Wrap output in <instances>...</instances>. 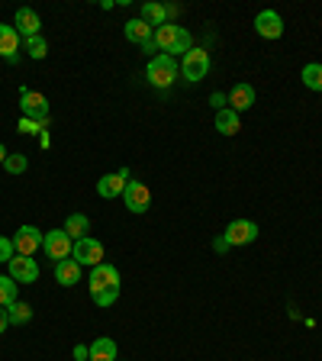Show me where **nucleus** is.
<instances>
[{
	"label": "nucleus",
	"mask_w": 322,
	"mask_h": 361,
	"mask_svg": "<svg viewBox=\"0 0 322 361\" xmlns=\"http://www.w3.org/2000/svg\"><path fill=\"white\" fill-rule=\"evenodd\" d=\"M155 42L158 49L165 55H174V59H184V55L194 49V36H190L184 26H174V23H165V26H158L155 30Z\"/></svg>",
	"instance_id": "nucleus-1"
},
{
	"label": "nucleus",
	"mask_w": 322,
	"mask_h": 361,
	"mask_svg": "<svg viewBox=\"0 0 322 361\" xmlns=\"http://www.w3.org/2000/svg\"><path fill=\"white\" fill-rule=\"evenodd\" d=\"M145 78H149L151 87L168 90L180 78V61L174 59V55H165V52L155 55V59L149 61V68H145Z\"/></svg>",
	"instance_id": "nucleus-2"
},
{
	"label": "nucleus",
	"mask_w": 322,
	"mask_h": 361,
	"mask_svg": "<svg viewBox=\"0 0 322 361\" xmlns=\"http://www.w3.org/2000/svg\"><path fill=\"white\" fill-rule=\"evenodd\" d=\"M206 75H210V52L194 45V49L180 59V78L187 84H200Z\"/></svg>",
	"instance_id": "nucleus-3"
},
{
	"label": "nucleus",
	"mask_w": 322,
	"mask_h": 361,
	"mask_svg": "<svg viewBox=\"0 0 322 361\" xmlns=\"http://www.w3.org/2000/svg\"><path fill=\"white\" fill-rule=\"evenodd\" d=\"M123 203H126V210L135 213V216H142V213H149L151 207V190L145 188L142 180H129L126 190H123Z\"/></svg>",
	"instance_id": "nucleus-4"
},
{
	"label": "nucleus",
	"mask_w": 322,
	"mask_h": 361,
	"mask_svg": "<svg viewBox=\"0 0 322 361\" xmlns=\"http://www.w3.org/2000/svg\"><path fill=\"white\" fill-rule=\"evenodd\" d=\"M20 106L23 113H26V120H36L39 126H49V100L42 97V94H36V90H20Z\"/></svg>",
	"instance_id": "nucleus-5"
},
{
	"label": "nucleus",
	"mask_w": 322,
	"mask_h": 361,
	"mask_svg": "<svg viewBox=\"0 0 322 361\" xmlns=\"http://www.w3.org/2000/svg\"><path fill=\"white\" fill-rule=\"evenodd\" d=\"M71 248H75V239L65 233V229H52V233H45L42 239V252L52 262H61V258H71Z\"/></svg>",
	"instance_id": "nucleus-6"
},
{
	"label": "nucleus",
	"mask_w": 322,
	"mask_h": 361,
	"mask_svg": "<svg viewBox=\"0 0 322 361\" xmlns=\"http://www.w3.org/2000/svg\"><path fill=\"white\" fill-rule=\"evenodd\" d=\"M71 258H75L78 264H87V268H97V264H104V245H100L97 239H78L75 248H71Z\"/></svg>",
	"instance_id": "nucleus-7"
},
{
	"label": "nucleus",
	"mask_w": 322,
	"mask_h": 361,
	"mask_svg": "<svg viewBox=\"0 0 322 361\" xmlns=\"http://www.w3.org/2000/svg\"><path fill=\"white\" fill-rule=\"evenodd\" d=\"M7 274L16 281V284H36L39 281V264L32 262L30 255H13L7 262Z\"/></svg>",
	"instance_id": "nucleus-8"
},
{
	"label": "nucleus",
	"mask_w": 322,
	"mask_h": 361,
	"mask_svg": "<svg viewBox=\"0 0 322 361\" xmlns=\"http://www.w3.org/2000/svg\"><path fill=\"white\" fill-rule=\"evenodd\" d=\"M42 239H45V233H39L36 226H20L13 233V245H16V255H36L39 248H42Z\"/></svg>",
	"instance_id": "nucleus-9"
},
{
	"label": "nucleus",
	"mask_w": 322,
	"mask_h": 361,
	"mask_svg": "<svg viewBox=\"0 0 322 361\" xmlns=\"http://www.w3.org/2000/svg\"><path fill=\"white\" fill-rule=\"evenodd\" d=\"M223 235L229 245H252L258 239V223H252V219H233V223L225 226Z\"/></svg>",
	"instance_id": "nucleus-10"
},
{
	"label": "nucleus",
	"mask_w": 322,
	"mask_h": 361,
	"mask_svg": "<svg viewBox=\"0 0 322 361\" xmlns=\"http://www.w3.org/2000/svg\"><path fill=\"white\" fill-rule=\"evenodd\" d=\"M129 180H132V171H129V168H120L116 174H104V178L97 180V194L104 197V200L123 197V190H126Z\"/></svg>",
	"instance_id": "nucleus-11"
},
{
	"label": "nucleus",
	"mask_w": 322,
	"mask_h": 361,
	"mask_svg": "<svg viewBox=\"0 0 322 361\" xmlns=\"http://www.w3.org/2000/svg\"><path fill=\"white\" fill-rule=\"evenodd\" d=\"M255 32L261 39H280L284 36V20H280L278 10H261L255 16Z\"/></svg>",
	"instance_id": "nucleus-12"
},
{
	"label": "nucleus",
	"mask_w": 322,
	"mask_h": 361,
	"mask_svg": "<svg viewBox=\"0 0 322 361\" xmlns=\"http://www.w3.org/2000/svg\"><path fill=\"white\" fill-rule=\"evenodd\" d=\"M87 287H90V293H94V290H106V287H120V271L113 268L110 262L97 264V268H90Z\"/></svg>",
	"instance_id": "nucleus-13"
},
{
	"label": "nucleus",
	"mask_w": 322,
	"mask_h": 361,
	"mask_svg": "<svg viewBox=\"0 0 322 361\" xmlns=\"http://www.w3.org/2000/svg\"><path fill=\"white\" fill-rule=\"evenodd\" d=\"M13 30L20 32V39H32V36H42V20H39L36 10L30 7H20L16 10V20H13Z\"/></svg>",
	"instance_id": "nucleus-14"
},
{
	"label": "nucleus",
	"mask_w": 322,
	"mask_h": 361,
	"mask_svg": "<svg viewBox=\"0 0 322 361\" xmlns=\"http://www.w3.org/2000/svg\"><path fill=\"white\" fill-rule=\"evenodd\" d=\"M55 284H61V287L81 284V264H78L75 258H61V262H55Z\"/></svg>",
	"instance_id": "nucleus-15"
},
{
	"label": "nucleus",
	"mask_w": 322,
	"mask_h": 361,
	"mask_svg": "<svg viewBox=\"0 0 322 361\" xmlns=\"http://www.w3.org/2000/svg\"><path fill=\"white\" fill-rule=\"evenodd\" d=\"M255 106V87L252 84H235L233 90H229V110L235 113H245Z\"/></svg>",
	"instance_id": "nucleus-16"
},
{
	"label": "nucleus",
	"mask_w": 322,
	"mask_h": 361,
	"mask_svg": "<svg viewBox=\"0 0 322 361\" xmlns=\"http://www.w3.org/2000/svg\"><path fill=\"white\" fill-rule=\"evenodd\" d=\"M20 32L13 30V26H7V23H0V55L10 61H20Z\"/></svg>",
	"instance_id": "nucleus-17"
},
{
	"label": "nucleus",
	"mask_w": 322,
	"mask_h": 361,
	"mask_svg": "<svg viewBox=\"0 0 322 361\" xmlns=\"http://www.w3.org/2000/svg\"><path fill=\"white\" fill-rule=\"evenodd\" d=\"M123 32H126V39L129 42H135V45H145L151 36H155V30H151L142 16H139V20H129L126 26H123Z\"/></svg>",
	"instance_id": "nucleus-18"
},
{
	"label": "nucleus",
	"mask_w": 322,
	"mask_h": 361,
	"mask_svg": "<svg viewBox=\"0 0 322 361\" xmlns=\"http://www.w3.org/2000/svg\"><path fill=\"white\" fill-rule=\"evenodd\" d=\"M87 361H116V342L110 336H100L90 342V358Z\"/></svg>",
	"instance_id": "nucleus-19"
},
{
	"label": "nucleus",
	"mask_w": 322,
	"mask_h": 361,
	"mask_svg": "<svg viewBox=\"0 0 322 361\" xmlns=\"http://www.w3.org/2000/svg\"><path fill=\"white\" fill-rule=\"evenodd\" d=\"M61 229H65L68 235H71V239H87V233H90V219L84 216V213H71V216L65 219V226H61Z\"/></svg>",
	"instance_id": "nucleus-20"
},
{
	"label": "nucleus",
	"mask_w": 322,
	"mask_h": 361,
	"mask_svg": "<svg viewBox=\"0 0 322 361\" xmlns=\"http://www.w3.org/2000/svg\"><path fill=\"white\" fill-rule=\"evenodd\" d=\"M216 129L223 135H235L242 129V120H239V113L235 110H229V106H225V110H219L216 113Z\"/></svg>",
	"instance_id": "nucleus-21"
},
{
	"label": "nucleus",
	"mask_w": 322,
	"mask_h": 361,
	"mask_svg": "<svg viewBox=\"0 0 322 361\" xmlns=\"http://www.w3.org/2000/svg\"><path fill=\"white\" fill-rule=\"evenodd\" d=\"M142 20L149 23L151 30H158V26H165V23H168L165 4H142Z\"/></svg>",
	"instance_id": "nucleus-22"
},
{
	"label": "nucleus",
	"mask_w": 322,
	"mask_h": 361,
	"mask_svg": "<svg viewBox=\"0 0 322 361\" xmlns=\"http://www.w3.org/2000/svg\"><path fill=\"white\" fill-rule=\"evenodd\" d=\"M7 310V319H10V326H26L32 319V307L30 303H10V307H4Z\"/></svg>",
	"instance_id": "nucleus-23"
},
{
	"label": "nucleus",
	"mask_w": 322,
	"mask_h": 361,
	"mask_svg": "<svg viewBox=\"0 0 322 361\" xmlns=\"http://www.w3.org/2000/svg\"><path fill=\"white\" fill-rule=\"evenodd\" d=\"M300 78H303V84H306L309 90H319V94H322V65H319V61H309V65H303Z\"/></svg>",
	"instance_id": "nucleus-24"
},
{
	"label": "nucleus",
	"mask_w": 322,
	"mask_h": 361,
	"mask_svg": "<svg viewBox=\"0 0 322 361\" xmlns=\"http://www.w3.org/2000/svg\"><path fill=\"white\" fill-rule=\"evenodd\" d=\"M16 290H20V284H16L10 274H0V307L16 303Z\"/></svg>",
	"instance_id": "nucleus-25"
},
{
	"label": "nucleus",
	"mask_w": 322,
	"mask_h": 361,
	"mask_svg": "<svg viewBox=\"0 0 322 361\" xmlns=\"http://www.w3.org/2000/svg\"><path fill=\"white\" fill-rule=\"evenodd\" d=\"M23 49H26V55L36 61H42L45 55H49V42H45L42 36H32V39H23Z\"/></svg>",
	"instance_id": "nucleus-26"
},
{
	"label": "nucleus",
	"mask_w": 322,
	"mask_h": 361,
	"mask_svg": "<svg viewBox=\"0 0 322 361\" xmlns=\"http://www.w3.org/2000/svg\"><path fill=\"white\" fill-rule=\"evenodd\" d=\"M90 297H94V303H97V307H113V303L120 300V287H106V290H94L90 293Z\"/></svg>",
	"instance_id": "nucleus-27"
},
{
	"label": "nucleus",
	"mask_w": 322,
	"mask_h": 361,
	"mask_svg": "<svg viewBox=\"0 0 322 361\" xmlns=\"http://www.w3.org/2000/svg\"><path fill=\"white\" fill-rule=\"evenodd\" d=\"M4 168H7L10 174H23L26 168H30V158L23 155V152H13V155H7V161H4Z\"/></svg>",
	"instance_id": "nucleus-28"
},
{
	"label": "nucleus",
	"mask_w": 322,
	"mask_h": 361,
	"mask_svg": "<svg viewBox=\"0 0 322 361\" xmlns=\"http://www.w3.org/2000/svg\"><path fill=\"white\" fill-rule=\"evenodd\" d=\"M16 255V245H13V239H7V235H0V264L4 262H10V258Z\"/></svg>",
	"instance_id": "nucleus-29"
},
{
	"label": "nucleus",
	"mask_w": 322,
	"mask_h": 361,
	"mask_svg": "<svg viewBox=\"0 0 322 361\" xmlns=\"http://www.w3.org/2000/svg\"><path fill=\"white\" fill-rule=\"evenodd\" d=\"M225 104H229V94H213V97H210V106H213V110H225Z\"/></svg>",
	"instance_id": "nucleus-30"
},
{
	"label": "nucleus",
	"mask_w": 322,
	"mask_h": 361,
	"mask_svg": "<svg viewBox=\"0 0 322 361\" xmlns=\"http://www.w3.org/2000/svg\"><path fill=\"white\" fill-rule=\"evenodd\" d=\"M20 133H42V126H39L36 120H26V116H23V120H20Z\"/></svg>",
	"instance_id": "nucleus-31"
},
{
	"label": "nucleus",
	"mask_w": 322,
	"mask_h": 361,
	"mask_svg": "<svg viewBox=\"0 0 322 361\" xmlns=\"http://www.w3.org/2000/svg\"><path fill=\"white\" fill-rule=\"evenodd\" d=\"M90 358V345H75V361H87Z\"/></svg>",
	"instance_id": "nucleus-32"
},
{
	"label": "nucleus",
	"mask_w": 322,
	"mask_h": 361,
	"mask_svg": "<svg viewBox=\"0 0 322 361\" xmlns=\"http://www.w3.org/2000/svg\"><path fill=\"white\" fill-rule=\"evenodd\" d=\"M213 248H216V252H229V242H225V235H216V239H213Z\"/></svg>",
	"instance_id": "nucleus-33"
},
{
	"label": "nucleus",
	"mask_w": 322,
	"mask_h": 361,
	"mask_svg": "<svg viewBox=\"0 0 322 361\" xmlns=\"http://www.w3.org/2000/svg\"><path fill=\"white\" fill-rule=\"evenodd\" d=\"M7 326H10V319H7V310L0 307V332H7Z\"/></svg>",
	"instance_id": "nucleus-34"
},
{
	"label": "nucleus",
	"mask_w": 322,
	"mask_h": 361,
	"mask_svg": "<svg viewBox=\"0 0 322 361\" xmlns=\"http://www.w3.org/2000/svg\"><path fill=\"white\" fill-rule=\"evenodd\" d=\"M142 52H158V42H155V36H151V39H149V42H145V45H142Z\"/></svg>",
	"instance_id": "nucleus-35"
},
{
	"label": "nucleus",
	"mask_w": 322,
	"mask_h": 361,
	"mask_svg": "<svg viewBox=\"0 0 322 361\" xmlns=\"http://www.w3.org/2000/svg\"><path fill=\"white\" fill-rule=\"evenodd\" d=\"M178 10H180L178 4H168V7H165V13H168V16H178Z\"/></svg>",
	"instance_id": "nucleus-36"
},
{
	"label": "nucleus",
	"mask_w": 322,
	"mask_h": 361,
	"mask_svg": "<svg viewBox=\"0 0 322 361\" xmlns=\"http://www.w3.org/2000/svg\"><path fill=\"white\" fill-rule=\"evenodd\" d=\"M4 161H7V149H4V145H0V165H4Z\"/></svg>",
	"instance_id": "nucleus-37"
}]
</instances>
